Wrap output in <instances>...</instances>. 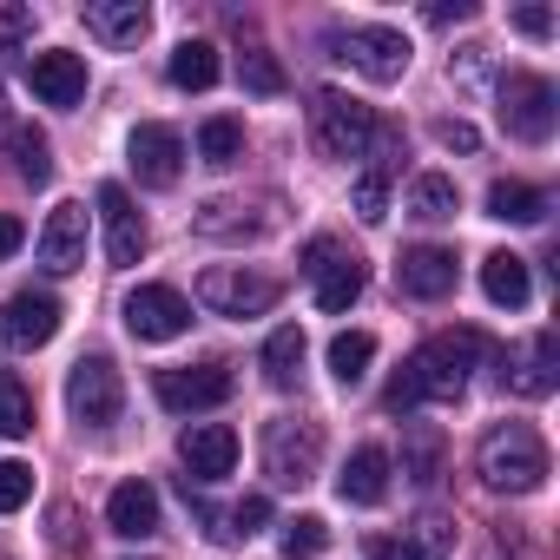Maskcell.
I'll return each mask as SVG.
<instances>
[{"label": "cell", "instance_id": "cell-1", "mask_svg": "<svg viewBox=\"0 0 560 560\" xmlns=\"http://www.w3.org/2000/svg\"><path fill=\"white\" fill-rule=\"evenodd\" d=\"M475 357H501V350H494L481 330H442V337H429V343L396 370V383L383 389V409H389V416H409V409H422V402H462Z\"/></svg>", "mask_w": 560, "mask_h": 560}, {"label": "cell", "instance_id": "cell-2", "mask_svg": "<svg viewBox=\"0 0 560 560\" xmlns=\"http://www.w3.org/2000/svg\"><path fill=\"white\" fill-rule=\"evenodd\" d=\"M475 468L494 494H534V488H547V442L534 422H501L481 435Z\"/></svg>", "mask_w": 560, "mask_h": 560}, {"label": "cell", "instance_id": "cell-3", "mask_svg": "<svg viewBox=\"0 0 560 560\" xmlns=\"http://www.w3.org/2000/svg\"><path fill=\"white\" fill-rule=\"evenodd\" d=\"M376 113L363 106V100H350V93H337V86H324V93H311V139H317V152L324 159H370V145H376Z\"/></svg>", "mask_w": 560, "mask_h": 560}, {"label": "cell", "instance_id": "cell-4", "mask_svg": "<svg viewBox=\"0 0 560 560\" xmlns=\"http://www.w3.org/2000/svg\"><path fill=\"white\" fill-rule=\"evenodd\" d=\"M277 298H284V284L264 270H244V264H211L198 277V304L211 317H270Z\"/></svg>", "mask_w": 560, "mask_h": 560}, {"label": "cell", "instance_id": "cell-5", "mask_svg": "<svg viewBox=\"0 0 560 560\" xmlns=\"http://www.w3.org/2000/svg\"><path fill=\"white\" fill-rule=\"evenodd\" d=\"M304 277L317 284V311H324V317H343V311L363 298V284H370L363 257L343 250L337 237H311V244H304Z\"/></svg>", "mask_w": 560, "mask_h": 560}, {"label": "cell", "instance_id": "cell-6", "mask_svg": "<svg viewBox=\"0 0 560 560\" xmlns=\"http://www.w3.org/2000/svg\"><path fill=\"white\" fill-rule=\"evenodd\" d=\"M553 119H560L553 80H540V73H508V80H501V126H508V139L547 145V139H553Z\"/></svg>", "mask_w": 560, "mask_h": 560}, {"label": "cell", "instance_id": "cell-7", "mask_svg": "<svg viewBox=\"0 0 560 560\" xmlns=\"http://www.w3.org/2000/svg\"><path fill=\"white\" fill-rule=\"evenodd\" d=\"M324 462V429L304 422V416H284V422H270L264 429V468L277 488H304Z\"/></svg>", "mask_w": 560, "mask_h": 560}, {"label": "cell", "instance_id": "cell-8", "mask_svg": "<svg viewBox=\"0 0 560 560\" xmlns=\"http://www.w3.org/2000/svg\"><path fill=\"white\" fill-rule=\"evenodd\" d=\"M330 54L337 60H350L363 80H376V86H396L402 73H409V40H402V27H343V34H330Z\"/></svg>", "mask_w": 560, "mask_h": 560}, {"label": "cell", "instance_id": "cell-9", "mask_svg": "<svg viewBox=\"0 0 560 560\" xmlns=\"http://www.w3.org/2000/svg\"><path fill=\"white\" fill-rule=\"evenodd\" d=\"M237 389V376L224 363H185V370H159L152 396L172 409V416H198V409H224Z\"/></svg>", "mask_w": 560, "mask_h": 560}, {"label": "cell", "instance_id": "cell-10", "mask_svg": "<svg viewBox=\"0 0 560 560\" xmlns=\"http://www.w3.org/2000/svg\"><path fill=\"white\" fill-rule=\"evenodd\" d=\"M67 409H73V422H86V429L119 422V409H126V383H119V370H113L106 357H80L73 376H67Z\"/></svg>", "mask_w": 560, "mask_h": 560}, {"label": "cell", "instance_id": "cell-11", "mask_svg": "<svg viewBox=\"0 0 560 560\" xmlns=\"http://www.w3.org/2000/svg\"><path fill=\"white\" fill-rule=\"evenodd\" d=\"M60 298L54 291H14L8 304H0V343L8 350H47L60 337Z\"/></svg>", "mask_w": 560, "mask_h": 560}, {"label": "cell", "instance_id": "cell-12", "mask_svg": "<svg viewBox=\"0 0 560 560\" xmlns=\"http://www.w3.org/2000/svg\"><path fill=\"white\" fill-rule=\"evenodd\" d=\"M126 330H132L139 343H172V337L191 330V304H185L172 284H139V291L126 298Z\"/></svg>", "mask_w": 560, "mask_h": 560}, {"label": "cell", "instance_id": "cell-13", "mask_svg": "<svg viewBox=\"0 0 560 560\" xmlns=\"http://www.w3.org/2000/svg\"><path fill=\"white\" fill-rule=\"evenodd\" d=\"M126 165H132V178H139L145 191H172L178 172H185V139H178L172 126H139V132L126 139Z\"/></svg>", "mask_w": 560, "mask_h": 560}, {"label": "cell", "instance_id": "cell-14", "mask_svg": "<svg viewBox=\"0 0 560 560\" xmlns=\"http://www.w3.org/2000/svg\"><path fill=\"white\" fill-rule=\"evenodd\" d=\"M34 257H40V270H54V277L80 270V264H86V205H54L47 224H40V237H34Z\"/></svg>", "mask_w": 560, "mask_h": 560}, {"label": "cell", "instance_id": "cell-15", "mask_svg": "<svg viewBox=\"0 0 560 560\" xmlns=\"http://www.w3.org/2000/svg\"><path fill=\"white\" fill-rule=\"evenodd\" d=\"M178 462H185V481H224L237 468V429L224 422H191L178 435Z\"/></svg>", "mask_w": 560, "mask_h": 560}, {"label": "cell", "instance_id": "cell-16", "mask_svg": "<svg viewBox=\"0 0 560 560\" xmlns=\"http://www.w3.org/2000/svg\"><path fill=\"white\" fill-rule=\"evenodd\" d=\"M448 547H455V521H442V514H422L402 534H370L363 540L370 560H448Z\"/></svg>", "mask_w": 560, "mask_h": 560}, {"label": "cell", "instance_id": "cell-17", "mask_svg": "<svg viewBox=\"0 0 560 560\" xmlns=\"http://www.w3.org/2000/svg\"><path fill=\"white\" fill-rule=\"evenodd\" d=\"M100 218H106V257H113L119 270H132V264L145 257V244H152V231H145V218L132 211V198H126V185H100Z\"/></svg>", "mask_w": 560, "mask_h": 560}, {"label": "cell", "instance_id": "cell-18", "mask_svg": "<svg viewBox=\"0 0 560 560\" xmlns=\"http://www.w3.org/2000/svg\"><path fill=\"white\" fill-rule=\"evenodd\" d=\"M396 284H402V298H416V304L448 298V291H455V250H442V244H416V250H402Z\"/></svg>", "mask_w": 560, "mask_h": 560}, {"label": "cell", "instance_id": "cell-19", "mask_svg": "<svg viewBox=\"0 0 560 560\" xmlns=\"http://www.w3.org/2000/svg\"><path fill=\"white\" fill-rule=\"evenodd\" d=\"M27 80L47 106H80L86 100V60L80 54H34L27 60Z\"/></svg>", "mask_w": 560, "mask_h": 560}, {"label": "cell", "instance_id": "cell-20", "mask_svg": "<svg viewBox=\"0 0 560 560\" xmlns=\"http://www.w3.org/2000/svg\"><path fill=\"white\" fill-rule=\"evenodd\" d=\"M106 527H113L119 540L159 534V488H152V481H119L113 501H106Z\"/></svg>", "mask_w": 560, "mask_h": 560}, {"label": "cell", "instance_id": "cell-21", "mask_svg": "<svg viewBox=\"0 0 560 560\" xmlns=\"http://www.w3.org/2000/svg\"><path fill=\"white\" fill-rule=\"evenodd\" d=\"M145 27H152L145 0H93V8H86V34L106 40V47H139Z\"/></svg>", "mask_w": 560, "mask_h": 560}, {"label": "cell", "instance_id": "cell-22", "mask_svg": "<svg viewBox=\"0 0 560 560\" xmlns=\"http://www.w3.org/2000/svg\"><path fill=\"white\" fill-rule=\"evenodd\" d=\"M337 494H343L350 508H376V501L389 494V448L363 442V448L343 462V475H337Z\"/></svg>", "mask_w": 560, "mask_h": 560}, {"label": "cell", "instance_id": "cell-23", "mask_svg": "<svg viewBox=\"0 0 560 560\" xmlns=\"http://www.w3.org/2000/svg\"><path fill=\"white\" fill-rule=\"evenodd\" d=\"M481 291H488V304H494V311H521V304L534 298L527 257H514V250H494V257H481Z\"/></svg>", "mask_w": 560, "mask_h": 560}, {"label": "cell", "instance_id": "cell-24", "mask_svg": "<svg viewBox=\"0 0 560 560\" xmlns=\"http://www.w3.org/2000/svg\"><path fill=\"white\" fill-rule=\"evenodd\" d=\"M560 343H553V330H540L534 343H527V357H521V370L514 376H501L514 396H527V402H540V396H553V383H560Z\"/></svg>", "mask_w": 560, "mask_h": 560}, {"label": "cell", "instance_id": "cell-25", "mask_svg": "<svg viewBox=\"0 0 560 560\" xmlns=\"http://www.w3.org/2000/svg\"><path fill=\"white\" fill-rule=\"evenodd\" d=\"M165 80H172L178 93H211V86H218V47H211V40H185V47L165 60Z\"/></svg>", "mask_w": 560, "mask_h": 560}, {"label": "cell", "instance_id": "cell-26", "mask_svg": "<svg viewBox=\"0 0 560 560\" xmlns=\"http://www.w3.org/2000/svg\"><path fill=\"white\" fill-rule=\"evenodd\" d=\"M488 218H501V224H540L547 218V191H534L521 178H494L488 185Z\"/></svg>", "mask_w": 560, "mask_h": 560}, {"label": "cell", "instance_id": "cell-27", "mask_svg": "<svg viewBox=\"0 0 560 560\" xmlns=\"http://www.w3.org/2000/svg\"><path fill=\"white\" fill-rule=\"evenodd\" d=\"M442 429L435 422H409V435H402V475L409 481H422V488H435L442 481Z\"/></svg>", "mask_w": 560, "mask_h": 560}, {"label": "cell", "instance_id": "cell-28", "mask_svg": "<svg viewBox=\"0 0 560 560\" xmlns=\"http://www.w3.org/2000/svg\"><path fill=\"white\" fill-rule=\"evenodd\" d=\"M455 211H462V191H455L448 172H422V178L409 185V218H422V224H448Z\"/></svg>", "mask_w": 560, "mask_h": 560}, {"label": "cell", "instance_id": "cell-29", "mask_svg": "<svg viewBox=\"0 0 560 560\" xmlns=\"http://www.w3.org/2000/svg\"><path fill=\"white\" fill-rule=\"evenodd\" d=\"M264 383L270 389H291L298 383V370H304V330L298 324H284V330H270V343H264Z\"/></svg>", "mask_w": 560, "mask_h": 560}, {"label": "cell", "instance_id": "cell-30", "mask_svg": "<svg viewBox=\"0 0 560 560\" xmlns=\"http://www.w3.org/2000/svg\"><path fill=\"white\" fill-rule=\"evenodd\" d=\"M8 159H14V178H27V185H47L54 178V145H47L40 126H14L8 132Z\"/></svg>", "mask_w": 560, "mask_h": 560}, {"label": "cell", "instance_id": "cell-31", "mask_svg": "<svg viewBox=\"0 0 560 560\" xmlns=\"http://www.w3.org/2000/svg\"><path fill=\"white\" fill-rule=\"evenodd\" d=\"M370 363H376V337H370V330H337V337H330V376H337L343 389H357V383L370 376Z\"/></svg>", "mask_w": 560, "mask_h": 560}, {"label": "cell", "instance_id": "cell-32", "mask_svg": "<svg viewBox=\"0 0 560 560\" xmlns=\"http://www.w3.org/2000/svg\"><path fill=\"white\" fill-rule=\"evenodd\" d=\"M198 159H205V165H218V172H224V165H237V159H244V126H237V119H224V113H218V119H205V126H198Z\"/></svg>", "mask_w": 560, "mask_h": 560}, {"label": "cell", "instance_id": "cell-33", "mask_svg": "<svg viewBox=\"0 0 560 560\" xmlns=\"http://www.w3.org/2000/svg\"><path fill=\"white\" fill-rule=\"evenodd\" d=\"M0 435L8 442L34 435V396H27V383L14 370H0Z\"/></svg>", "mask_w": 560, "mask_h": 560}, {"label": "cell", "instance_id": "cell-34", "mask_svg": "<svg viewBox=\"0 0 560 560\" xmlns=\"http://www.w3.org/2000/svg\"><path fill=\"white\" fill-rule=\"evenodd\" d=\"M324 547H330V521H324V514L284 521V553H291V560H311V553H324Z\"/></svg>", "mask_w": 560, "mask_h": 560}, {"label": "cell", "instance_id": "cell-35", "mask_svg": "<svg viewBox=\"0 0 560 560\" xmlns=\"http://www.w3.org/2000/svg\"><path fill=\"white\" fill-rule=\"evenodd\" d=\"M237 205L231 198H211L205 211H198V231L205 237H250V231H264V218H231Z\"/></svg>", "mask_w": 560, "mask_h": 560}, {"label": "cell", "instance_id": "cell-36", "mask_svg": "<svg viewBox=\"0 0 560 560\" xmlns=\"http://www.w3.org/2000/svg\"><path fill=\"white\" fill-rule=\"evenodd\" d=\"M357 218H363V224H383V218H389V172H383V165H370V172L357 178Z\"/></svg>", "mask_w": 560, "mask_h": 560}, {"label": "cell", "instance_id": "cell-37", "mask_svg": "<svg viewBox=\"0 0 560 560\" xmlns=\"http://www.w3.org/2000/svg\"><path fill=\"white\" fill-rule=\"evenodd\" d=\"M27 501H34V468L8 455V462H0V514H21Z\"/></svg>", "mask_w": 560, "mask_h": 560}, {"label": "cell", "instance_id": "cell-38", "mask_svg": "<svg viewBox=\"0 0 560 560\" xmlns=\"http://www.w3.org/2000/svg\"><path fill=\"white\" fill-rule=\"evenodd\" d=\"M244 86L264 93V100H277V93H284V67H277L270 54H244Z\"/></svg>", "mask_w": 560, "mask_h": 560}, {"label": "cell", "instance_id": "cell-39", "mask_svg": "<svg viewBox=\"0 0 560 560\" xmlns=\"http://www.w3.org/2000/svg\"><path fill=\"white\" fill-rule=\"evenodd\" d=\"M224 521H231V527H224L231 540H250V534H257V527L270 521V501H264V494H244V501H237V508H231Z\"/></svg>", "mask_w": 560, "mask_h": 560}, {"label": "cell", "instance_id": "cell-40", "mask_svg": "<svg viewBox=\"0 0 560 560\" xmlns=\"http://www.w3.org/2000/svg\"><path fill=\"white\" fill-rule=\"evenodd\" d=\"M435 139H442L448 152H481V132H475L468 119H435Z\"/></svg>", "mask_w": 560, "mask_h": 560}, {"label": "cell", "instance_id": "cell-41", "mask_svg": "<svg viewBox=\"0 0 560 560\" xmlns=\"http://www.w3.org/2000/svg\"><path fill=\"white\" fill-rule=\"evenodd\" d=\"M34 34V8H0V47H21Z\"/></svg>", "mask_w": 560, "mask_h": 560}, {"label": "cell", "instance_id": "cell-42", "mask_svg": "<svg viewBox=\"0 0 560 560\" xmlns=\"http://www.w3.org/2000/svg\"><path fill=\"white\" fill-rule=\"evenodd\" d=\"M514 27H521L527 40H547V34H553V14H547V8H521V14H514Z\"/></svg>", "mask_w": 560, "mask_h": 560}, {"label": "cell", "instance_id": "cell-43", "mask_svg": "<svg viewBox=\"0 0 560 560\" xmlns=\"http://www.w3.org/2000/svg\"><path fill=\"white\" fill-rule=\"evenodd\" d=\"M21 244H27V224H21L14 211H0V257H14Z\"/></svg>", "mask_w": 560, "mask_h": 560}, {"label": "cell", "instance_id": "cell-44", "mask_svg": "<svg viewBox=\"0 0 560 560\" xmlns=\"http://www.w3.org/2000/svg\"><path fill=\"white\" fill-rule=\"evenodd\" d=\"M468 14H475L468 0H455V8H448V0H435V8H429V21H435V27H448V21H468Z\"/></svg>", "mask_w": 560, "mask_h": 560}, {"label": "cell", "instance_id": "cell-45", "mask_svg": "<svg viewBox=\"0 0 560 560\" xmlns=\"http://www.w3.org/2000/svg\"><path fill=\"white\" fill-rule=\"evenodd\" d=\"M0 119H8V93H0Z\"/></svg>", "mask_w": 560, "mask_h": 560}]
</instances>
